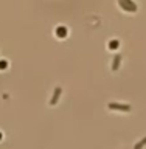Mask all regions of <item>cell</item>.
<instances>
[{"label": "cell", "mask_w": 146, "mask_h": 149, "mask_svg": "<svg viewBox=\"0 0 146 149\" xmlns=\"http://www.w3.org/2000/svg\"><path fill=\"white\" fill-rule=\"evenodd\" d=\"M118 5L128 13L137 11V5H135V2H132V0H118Z\"/></svg>", "instance_id": "6da1fadb"}, {"label": "cell", "mask_w": 146, "mask_h": 149, "mask_svg": "<svg viewBox=\"0 0 146 149\" xmlns=\"http://www.w3.org/2000/svg\"><path fill=\"white\" fill-rule=\"evenodd\" d=\"M107 109L109 110H120V112H131V107L129 104H118V102H109L107 104Z\"/></svg>", "instance_id": "7a4b0ae2"}, {"label": "cell", "mask_w": 146, "mask_h": 149, "mask_svg": "<svg viewBox=\"0 0 146 149\" xmlns=\"http://www.w3.org/2000/svg\"><path fill=\"white\" fill-rule=\"evenodd\" d=\"M61 95H62V87H56L53 96H51V100H50V104H51V106H56V104H58Z\"/></svg>", "instance_id": "3957f363"}, {"label": "cell", "mask_w": 146, "mask_h": 149, "mask_svg": "<svg viewBox=\"0 0 146 149\" xmlns=\"http://www.w3.org/2000/svg\"><path fill=\"white\" fill-rule=\"evenodd\" d=\"M56 37H59V39H64V37H67V28H65L64 25H61L56 28Z\"/></svg>", "instance_id": "277c9868"}, {"label": "cell", "mask_w": 146, "mask_h": 149, "mask_svg": "<svg viewBox=\"0 0 146 149\" xmlns=\"http://www.w3.org/2000/svg\"><path fill=\"white\" fill-rule=\"evenodd\" d=\"M120 62H121V56H120V54H117L115 58H114V62H112V70H114V72H117V70H118Z\"/></svg>", "instance_id": "5b68a950"}, {"label": "cell", "mask_w": 146, "mask_h": 149, "mask_svg": "<svg viewBox=\"0 0 146 149\" xmlns=\"http://www.w3.org/2000/svg\"><path fill=\"white\" fill-rule=\"evenodd\" d=\"M145 146H146V137H145L143 140H140L138 143H135V144H134V149H143Z\"/></svg>", "instance_id": "8992f818"}, {"label": "cell", "mask_w": 146, "mask_h": 149, "mask_svg": "<svg viewBox=\"0 0 146 149\" xmlns=\"http://www.w3.org/2000/svg\"><path fill=\"white\" fill-rule=\"evenodd\" d=\"M118 45H120V42L118 40H112V42H109V48H118Z\"/></svg>", "instance_id": "52a82bcc"}, {"label": "cell", "mask_w": 146, "mask_h": 149, "mask_svg": "<svg viewBox=\"0 0 146 149\" xmlns=\"http://www.w3.org/2000/svg\"><path fill=\"white\" fill-rule=\"evenodd\" d=\"M6 67H8V62L5 59H2V61H0V70H5Z\"/></svg>", "instance_id": "ba28073f"}, {"label": "cell", "mask_w": 146, "mask_h": 149, "mask_svg": "<svg viewBox=\"0 0 146 149\" xmlns=\"http://www.w3.org/2000/svg\"><path fill=\"white\" fill-rule=\"evenodd\" d=\"M2 138H3V134H2V132H0V141H2Z\"/></svg>", "instance_id": "9c48e42d"}]
</instances>
